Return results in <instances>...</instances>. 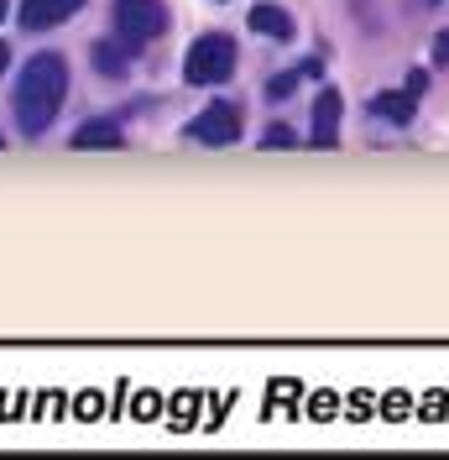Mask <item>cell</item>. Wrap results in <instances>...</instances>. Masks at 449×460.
Segmentation results:
<instances>
[{"label": "cell", "instance_id": "cell-11", "mask_svg": "<svg viewBox=\"0 0 449 460\" xmlns=\"http://www.w3.org/2000/svg\"><path fill=\"white\" fill-rule=\"evenodd\" d=\"M261 146H298V137H293V126H282V120H272V126H267V137H261Z\"/></svg>", "mask_w": 449, "mask_h": 460}, {"label": "cell", "instance_id": "cell-2", "mask_svg": "<svg viewBox=\"0 0 449 460\" xmlns=\"http://www.w3.org/2000/svg\"><path fill=\"white\" fill-rule=\"evenodd\" d=\"M235 37H224V31H204L194 37V48L183 58V79L189 84H224L230 74H235Z\"/></svg>", "mask_w": 449, "mask_h": 460}, {"label": "cell", "instance_id": "cell-4", "mask_svg": "<svg viewBox=\"0 0 449 460\" xmlns=\"http://www.w3.org/2000/svg\"><path fill=\"white\" fill-rule=\"evenodd\" d=\"M189 142H204V146H230L241 142V111L230 100H215L189 120Z\"/></svg>", "mask_w": 449, "mask_h": 460}, {"label": "cell", "instance_id": "cell-5", "mask_svg": "<svg viewBox=\"0 0 449 460\" xmlns=\"http://www.w3.org/2000/svg\"><path fill=\"white\" fill-rule=\"evenodd\" d=\"M79 5H84V0H27L16 22H22V31H53L57 22H68Z\"/></svg>", "mask_w": 449, "mask_h": 460}, {"label": "cell", "instance_id": "cell-6", "mask_svg": "<svg viewBox=\"0 0 449 460\" xmlns=\"http://www.w3.org/2000/svg\"><path fill=\"white\" fill-rule=\"evenodd\" d=\"M313 146H339V89H319L313 100Z\"/></svg>", "mask_w": 449, "mask_h": 460}, {"label": "cell", "instance_id": "cell-12", "mask_svg": "<svg viewBox=\"0 0 449 460\" xmlns=\"http://www.w3.org/2000/svg\"><path fill=\"white\" fill-rule=\"evenodd\" d=\"M298 79H304V74H272V79H267V94L282 100V94H293V89H298Z\"/></svg>", "mask_w": 449, "mask_h": 460}, {"label": "cell", "instance_id": "cell-8", "mask_svg": "<svg viewBox=\"0 0 449 460\" xmlns=\"http://www.w3.org/2000/svg\"><path fill=\"white\" fill-rule=\"evenodd\" d=\"M131 48H126V42H120V37H105V42H94V68H100V74H110V79H120V74H126V68H131Z\"/></svg>", "mask_w": 449, "mask_h": 460}, {"label": "cell", "instance_id": "cell-7", "mask_svg": "<svg viewBox=\"0 0 449 460\" xmlns=\"http://www.w3.org/2000/svg\"><path fill=\"white\" fill-rule=\"evenodd\" d=\"M251 31H261V37H277V42H287L293 37V16L282 11V5H251Z\"/></svg>", "mask_w": 449, "mask_h": 460}, {"label": "cell", "instance_id": "cell-9", "mask_svg": "<svg viewBox=\"0 0 449 460\" xmlns=\"http://www.w3.org/2000/svg\"><path fill=\"white\" fill-rule=\"evenodd\" d=\"M79 152H100V146H120V126L115 120H84L79 137H74Z\"/></svg>", "mask_w": 449, "mask_h": 460}, {"label": "cell", "instance_id": "cell-10", "mask_svg": "<svg viewBox=\"0 0 449 460\" xmlns=\"http://www.w3.org/2000/svg\"><path fill=\"white\" fill-rule=\"evenodd\" d=\"M413 100H418L413 89H408V94H376V100H371V111L387 115L392 126H408V120H413Z\"/></svg>", "mask_w": 449, "mask_h": 460}, {"label": "cell", "instance_id": "cell-1", "mask_svg": "<svg viewBox=\"0 0 449 460\" xmlns=\"http://www.w3.org/2000/svg\"><path fill=\"white\" fill-rule=\"evenodd\" d=\"M63 100H68V58L63 53L27 58V68L16 79V120H22V131L27 137H42L57 120Z\"/></svg>", "mask_w": 449, "mask_h": 460}, {"label": "cell", "instance_id": "cell-13", "mask_svg": "<svg viewBox=\"0 0 449 460\" xmlns=\"http://www.w3.org/2000/svg\"><path fill=\"white\" fill-rule=\"evenodd\" d=\"M434 58H439V63H449V31H439V37H434Z\"/></svg>", "mask_w": 449, "mask_h": 460}, {"label": "cell", "instance_id": "cell-16", "mask_svg": "<svg viewBox=\"0 0 449 460\" xmlns=\"http://www.w3.org/2000/svg\"><path fill=\"white\" fill-rule=\"evenodd\" d=\"M0 146H5V142H0Z\"/></svg>", "mask_w": 449, "mask_h": 460}, {"label": "cell", "instance_id": "cell-14", "mask_svg": "<svg viewBox=\"0 0 449 460\" xmlns=\"http://www.w3.org/2000/svg\"><path fill=\"white\" fill-rule=\"evenodd\" d=\"M5 63H11V53H5V42H0V74H5Z\"/></svg>", "mask_w": 449, "mask_h": 460}, {"label": "cell", "instance_id": "cell-3", "mask_svg": "<svg viewBox=\"0 0 449 460\" xmlns=\"http://www.w3.org/2000/svg\"><path fill=\"white\" fill-rule=\"evenodd\" d=\"M110 22H115V37H120L131 53H141L146 42H157V37L168 31V5H163V0H115Z\"/></svg>", "mask_w": 449, "mask_h": 460}, {"label": "cell", "instance_id": "cell-15", "mask_svg": "<svg viewBox=\"0 0 449 460\" xmlns=\"http://www.w3.org/2000/svg\"><path fill=\"white\" fill-rule=\"evenodd\" d=\"M0 22H5V0H0Z\"/></svg>", "mask_w": 449, "mask_h": 460}]
</instances>
